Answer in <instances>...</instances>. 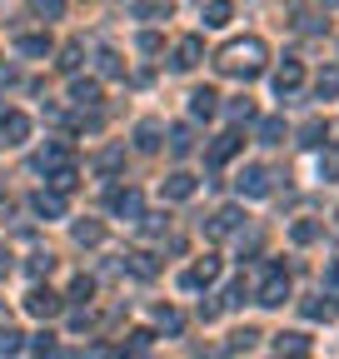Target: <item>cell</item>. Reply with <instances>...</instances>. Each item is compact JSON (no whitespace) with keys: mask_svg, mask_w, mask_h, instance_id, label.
Masks as SVG:
<instances>
[{"mask_svg":"<svg viewBox=\"0 0 339 359\" xmlns=\"http://www.w3.org/2000/svg\"><path fill=\"white\" fill-rule=\"evenodd\" d=\"M275 344H279V354H305V349H310L305 334H275Z\"/></svg>","mask_w":339,"mask_h":359,"instance_id":"83f0119b","label":"cell"},{"mask_svg":"<svg viewBox=\"0 0 339 359\" xmlns=\"http://www.w3.org/2000/svg\"><path fill=\"white\" fill-rule=\"evenodd\" d=\"M324 140H329V125H324V120H305L300 145H324Z\"/></svg>","mask_w":339,"mask_h":359,"instance_id":"603a6c76","label":"cell"},{"mask_svg":"<svg viewBox=\"0 0 339 359\" xmlns=\"http://www.w3.org/2000/svg\"><path fill=\"white\" fill-rule=\"evenodd\" d=\"M110 210L120 219H140V190H115L110 195Z\"/></svg>","mask_w":339,"mask_h":359,"instance_id":"8fae6325","label":"cell"},{"mask_svg":"<svg viewBox=\"0 0 339 359\" xmlns=\"http://www.w3.org/2000/svg\"><path fill=\"white\" fill-rule=\"evenodd\" d=\"M120 165H125V150H120V145H110V150L100 155V170H105V175H115Z\"/></svg>","mask_w":339,"mask_h":359,"instance_id":"1f68e13d","label":"cell"},{"mask_svg":"<svg viewBox=\"0 0 339 359\" xmlns=\"http://www.w3.org/2000/svg\"><path fill=\"white\" fill-rule=\"evenodd\" d=\"M260 140H265V145H279V140H284V120H275V115L260 120Z\"/></svg>","mask_w":339,"mask_h":359,"instance_id":"4316f807","label":"cell"},{"mask_svg":"<svg viewBox=\"0 0 339 359\" xmlns=\"http://www.w3.org/2000/svg\"><path fill=\"white\" fill-rule=\"evenodd\" d=\"M130 259V275H140V280H155V259L145 255V250H135V255H125Z\"/></svg>","mask_w":339,"mask_h":359,"instance_id":"cb8c5ba5","label":"cell"},{"mask_svg":"<svg viewBox=\"0 0 339 359\" xmlns=\"http://www.w3.org/2000/svg\"><path fill=\"white\" fill-rule=\"evenodd\" d=\"M205 25L209 30H220V25H230V15H235V6H230V0H205Z\"/></svg>","mask_w":339,"mask_h":359,"instance_id":"5bb4252c","label":"cell"},{"mask_svg":"<svg viewBox=\"0 0 339 359\" xmlns=\"http://www.w3.org/2000/svg\"><path fill=\"white\" fill-rule=\"evenodd\" d=\"M230 120H254V105L249 100H230Z\"/></svg>","mask_w":339,"mask_h":359,"instance_id":"d590c367","label":"cell"},{"mask_svg":"<svg viewBox=\"0 0 339 359\" xmlns=\"http://www.w3.org/2000/svg\"><path fill=\"white\" fill-rule=\"evenodd\" d=\"M85 359H120L110 344H90V349H85Z\"/></svg>","mask_w":339,"mask_h":359,"instance_id":"ab89813d","label":"cell"},{"mask_svg":"<svg viewBox=\"0 0 339 359\" xmlns=\"http://www.w3.org/2000/svg\"><path fill=\"white\" fill-rule=\"evenodd\" d=\"M150 339H155L150 330H135V334H130V339H125V344H130V349H150Z\"/></svg>","mask_w":339,"mask_h":359,"instance_id":"60d3db41","label":"cell"},{"mask_svg":"<svg viewBox=\"0 0 339 359\" xmlns=\"http://www.w3.org/2000/svg\"><path fill=\"white\" fill-rule=\"evenodd\" d=\"M305 314H310V320H329L334 304H329V299H305Z\"/></svg>","mask_w":339,"mask_h":359,"instance_id":"836d02e7","label":"cell"},{"mask_svg":"<svg viewBox=\"0 0 339 359\" xmlns=\"http://www.w3.org/2000/svg\"><path fill=\"white\" fill-rule=\"evenodd\" d=\"M215 110H220V95H215V90H209V85L190 95V115H195V120H209Z\"/></svg>","mask_w":339,"mask_h":359,"instance_id":"4fadbf2b","label":"cell"},{"mask_svg":"<svg viewBox=\"0 0 339 359\" xmlns=\"http://www.w3.org/2000/svg\"><path fill=\"white\" fill-rule=\"evenodd\" d=\"M140 50H145V55H160V35H155V30L140 35Z\"/></svg>","mask_w":339,"mask_h":359,"instance_id":"f35d334b","label":"cell"},{"mask_svg":"<svg viewBox=\"0 0 339 359\" xmlns=\"http://www.w3.org/2000/svg\"><path fill=\"white\" fill-rule=\"evenodd\" d=\"M11 269H15V255H11V250H0V280H6Z\"/></svg>","mask_w":339,"mask_h":359,"instance_id":"f6af8a7d","label":"cell"},{"mask_svg":"<svg viewBox=\"0 0 339 359\" xmlns=\"http://www.w3.org/2000/svg\"><path fill=\"white\" fill-rule=\"evenodd\" d=\"M90 294H95V280H85V275H80V280L70 285V299H75V304H85Z\"/></svg>","mask_w":339,"mask_h":359,"instance_id":"d6a6232c","label":"cell"},{"mask_svg":"<svg viewBox=\"0 0 339 359\" xmlns=\"http://www.w3.org/2000/svg\"><path fill=\"white\" fill-rule=\"evenodd\" d=\"M300 85H305V65H300V60H284V65L275 70V90H279V95H294Z\"/></svg>","mask_w":339,"mask_h":359,"instance_id":"9c48e42d","label":"cell"},{"mask_svg":"<svg viewBox=\"0 0 339 359\" xmlns=\"http://www.w3.org/2000/svg\"><path fill=\"white\" fill-rule=\"evenodd\" d=\"M80 65V45H65V50H60V70H75Z\"/></svg>","mask_w":339,"mask_h":359,"instance_id":"8d00e7d4","label":"cell"},{"mask_svg":"<svg viewBox=\"0 0 339 359\" xmlns=\"http://www.w3.org/2000/svg\"><path fill=\"white\" fill-rule=\"evenodd\" d=\"M70 100L75 105H100V80H70Z\"/></svg>","mask_w":339,"mask_h":359,"instance_id":"2e32d148","label":"cell"},{"mask_svg":"<svg viewBox=\"0 0 339 359\" xmlns=\"http://www.w3.org/2000/svg\"><path fill=\"white\" fill-rule=\"evenodd\" d=\"M0 135H6V145H20L30 135V120L20 110H0Z\"/></svg>","mask_w":339,"mask_h":359,"instance_id":"30bf717a","label":"cell"},{"mask_svg":"<svg viewBox=\"0 0 339 359\" xmlns=\"http://www.w3.org/2000/svg\"><path fill=\"white\" fill-rule=\"evenodd\" d=\"M314 90H319V100H324V95H339V65H329V70H319V80H314Z\"/></svg>","mask_w":339,"mask_h":359,"instance_id":"d4e9b609","label":"cell"},{"mask_svg":"<svg viewBox=\"0 0 339 359\" xmlns=\"http://www.w3.org/2000/svg\"><path fill=\"white\" fill-rule=\"evenodd\" d=\"M75 240H80V245H100V240H105V230H100L95 219H90V224H75Z\"/></svg>","mask_w":339,"mask_h":359,"instance_id":"f1b7e54d","label":"cell"},{"mask_svg":"<svg viewBox=\"0 0 339 359\" xmlns=\"http://www.w3.org/2000/svg\"><path fill=\"white\" fill-rule=\"evenodd\" d=\"M215 275H220V259L205 255L200 264H190L185 275H180V290H205V285H215Z\"/></svg>","mask_w":339,"mask_h":359,"instance_id":"3957f363","label":"cell"},{"mask_svg":"<svg viewBox=\"0 0 339 359\" xmlns=\"http://www.w3.org/2000/svg\"><path fill=\"white\" fill-rule=\"evenodd\" d=\"M254 339H260V334H254V330H235V334H230V349H249Z\"/></svg>","mask_w":339,"mask_h":359,"instance_id":"e575fe53","label":"cell"},{"mask_svg":"<svg viewBox=\"0 0 339 359\" xmlns=\"http://www.w3.org/2000/svg\"><path fill=\"white\" fill-rule=\"evenodd\" d=\"M75 180H80L75 165H55V170H50V190H55V195H70V190H75Z\"/></svg>","mask_w":339,"mask_h":359,"instance_id":"ffe728a7","label":"cell"},{"mask_svg":"<svg viewBox=\"0 0 339 359\" xmlns=\"http://www.w3.org/2000/svg\"><path fill=\"white\" fill-rule=\"evenodd\" d=\"M324 280H329V285H334V290H339V259H334V264H329V269H324Z\"/></svg>","mask_w":339,"mask_h":359,"instance_id":"bcb514c9","label":"cell"},{"mask_svg":"<svg viewBox=\"0 0 339 359\" xmlns=\"http://www.w3.org/2000/svg\"><path fill=\"white\" fill-rule=\"evenodd\" d=\"M50 264H55L50 255H30V275H50Z\"/></svg>","mask_w":339,"mask_h":359,"instance_id":"74e56055","label":"cell"},{"mask_svg":"<svg viewBox=\"0 0 339 359\" xmlns=\"http://www.w3.org/2000/svg\"><path fill=\"white\" fill-rule=\"evenodd\" d=\"M200 185H195V175H185V170H175V175H170L165 180V200H190Z\"/></svg>","mask_w":339,"mask_h":359,"instance_id":"7c38bea8","label":"cell"},{"mask_svg":"<svg viewBox=\"0 0 339 359\" xmlns=\"http://www.w3.org/2000/svg\"><path fill=\"white\" fill-rule=\"evenodd\" d=\"M324 6H339V0H324Z\"/></svg>","mask_w":339,"mask_h":359,"instance_id":"7dc6e473","label":"cell"},{"mask_svg":"<svg viewBox=\"0 0 339 359\" xmlns=\"http://www.w3.org/2000/svg\"><path fill=\"white\" fill-rule=\"evenodd\" d=\"M235 190H240V195H249V200L270 195V170H265V165H244V170H240V180H235Z\"/></svg>","mask_w":339,"mask_h":359,"instance_id":"7a4b0ae2","label":"cell"},{"mask_svg":"<svg viewBox=\"0 0 339 359\" xmlns=\"http://www.w3.org/2000/svg\"><path fill=\"white\" fill-rule=\"evenodd\" d=\"M15 45H20V55H50V40L46 35H20Z\"/></svg>","mask_w":339,"mask_h":359,"instance_id":"484cf974","label":"cell"},{"mask_svg":"<svg viewBox=\"0 0 339 359\" xmlns=\"http://www.w3.org/2000/svg\"><path fill=\"white\" fill-rule=\"evenodd\" d=\"M25 309L35 314V320H55V314L65 309V299H60L55 290H30V294H25Z\"/></svg>","mask_w":339,"mask_h":359,"instance_id":"277c9868","label":"cell"},{"mask_svg":"<svg viewBox=\"0 0 339 359\" xmlns=\"http://www.w3.org/2000/svg\"><path fill=\"white\" fill-rule=\"evenodd\" d=\"M155 320H160V330H165V334H180V325H185V320H180V309H160Z\"/></svg>","mask_w":339,"mask_h":359,"instance_id":"4dcf8cb0","label":"cell"},{"mask_svg":"<svg viewBox=\"0 0 339 359\" xmlns=\"http://www.w3.org/2000/svg\"><path fill=\"white\" fill-rule=\"evenodd\" d=\"M30 349H35V354H50V349H55V334H35Z\"/></svg>","mask_w":339,"mask_h":359,"instance_id":"7bdbcfd3","label":"cell"},{"mask_svg":"<svg viewBox=\"0 0 339 359\" xmlns=\"http://www.w3.org/2000/svg\"><path fill=\"white\" fill-rule=\"evenodd\" d=\"M135 145L140 150H160V120H140L135 125Z\"/></svg>","mask_w":339,"mask_h":359,"instance_id":"d6986e66","label":"cell"},{"mask_svg":"<svg viewBox=\"0 0 339 359\" xmlns=\"http://www.w3.org/2000/svg\"><path fill=\"white\" fill-rule=\"evenodd\" d=\"M240 219H244V210H235V205H225V210H220L215 219H209V224H205V235H209V240H225V235H235V230H240Z\"/></svg>","mask_w":339,"mask_h":359,"instance_id":"8992f818","label":"cell"},{"mask_svg":"<svg viewBox=\"0 0 339 359\" xmlns=\"http://www.w3.org/2000/svg\"><path fill=\"white\" fill-rule=\"evenodd\" d=\"M20 349H25V334H20V330H11V325H6V330H0V359H15V354H20Z\"/></svg>","mask_w":339,"mask_h":359,"instance_id":"7402d4cb","label":"cell"},{"mask_svg":"<svg viewBox=\"0 0 339 359\" xmlns=\"http://www.w3.org/2000/svg\"><path fill=\"white\" fill-rule=\"evenodd\" d=\"M35 11L40 15H60V0H35Z\"/></svg>","mask_w":339,"mask_h":359,"instance_id":"ee69618b","label":"cell"},{"mask_svg":"<svg viewBox=\"0 0 339 359\" xmlns=\"http://www.w3.org/2000/svg\"><path fill=\"white\" fill-rule=\"evenodd\" d=\"M35 215L60 219V215H65V195H55V190H40V195H35Z\"/></svg>","mask_w":339,"mask_h":359,"instance_id":"9a60e30c","label":"cell"},{"mask_svg":"<svg viewBox=\"0 0 339 359\" xmlns=\"http://www.w3.org/2000/svg\"><path fill=\"white\" fill-rule=\"evenodd\" d=\"M319 230H324L319 219H294V224H289V240H294V245H314Z\"/></svg>","mask_w":339,"mask_h":359,"instance_id":"e0dca14e","label":"cell"},{"mask_svg":"<svg viewBox=\"0 0 339 359\" xmlns=\"http://www.w3.org/2000/svg\"><path fill=\"white\" fill-rule=\"evenodd\" d=\"M95 60H100V75H105V80H115V75H120V70H125V65H120V55H115V50H100V55H95Z\"/></svg>","mask_w":339,"mask_h":359,"instance_id":"f546056e","label":"cell"},{"mask_svg":"<svg viewBox=\"0 0 339 359\" xmlns=\"http://www.w3.org/2000/svg\"><path fill=\"white\" fill-rule=\"evenodd\" d=\"M289 299V275H284V269L279 264H270V280L260 285V304H270V309H279Z\"/></svg>","mask_w":339,"mask_h":359,"instance_id":"5b68a950","label":"cell"},{"mask_svg":"<svg viewBox=\"0 0 339 359\" xmlns=\"http://www.w3.org/2000/svg\"><path fill=\"white\" fill-rule=\"evenodd\" d=\"M195 150V135H190V125H175V130H170V155H175V160H185Z\"/></svg>","mask_w":339,"mask_h":359,"instance_id":"ac0fdd59","label":"cell"},{"mask_svg":"<svg viewBox=\"0 0 339 359\" xmlns=\"http://www.w3.org/2000/svg\"><path fill=\"white\" fill-rule=\"evenodd\" d=\"M319 175H329V180H334V175H339V155H334V150H329V155H324V160H319Z\"/></svg>","mask_w":339,"mask_h":359,"instance_id":"b9f144b4","label":"cell"},{"mask_svg":"<svg viewBox=\"0 0 339 359\" xmlns=\"http://www.w3.org/2000/svg\"><path fill=\"white\" fill-rule=\"evenodd\" d=\"M55 165H70V150L65 145H46L35 155V170H55Z\"/></svg>","mask_w":339,"mask_h":359,"instance_id":"44dd1931","label":"cell"},{"mask_svg":"<svg viewBox=\"0 0 339 359\" xmlns=\"http://www.w3.org/2000/svg\"><path fill=\"white\" fill-rule=\"evenodd\" d=\"M265 40L260 35H249V40H230L225 45V50L215 55V70L220 75H240V80H254V75H260L265 70Z\"/></svg>","mask_w":339,"mask_h":359,"instance_id":"6da1fadb","label":"cell"},{"mask_svg":"<svg viewBox=\"0 0 339 359\" xmlns=\"http://www.w3.org/2000/svg\"><path fill=\"white\" fill-rule=\"evenodd\" d=\"M205 60V40L200 35H185L180 45H175V70H195Z\"/></svg>","mask_w":339,"mask_h":359,"instance_id":"ba28073f","label":"cell"},{"mask_svg":"<svg viewBox=\"0 0 339 359\" xmlns=\"http://www.w3.org/2000/svg\"><path fill=\"white\" fill-rule=\"evenodd\" d=\"M244 150V135L240 130H225L220 135V140H209V160H215V165H225V160H235Z\"/></svg>","mask_w":339,"mask_h":359,"instance_id":"52a82bcc","label":"cell"}]
</instances>
